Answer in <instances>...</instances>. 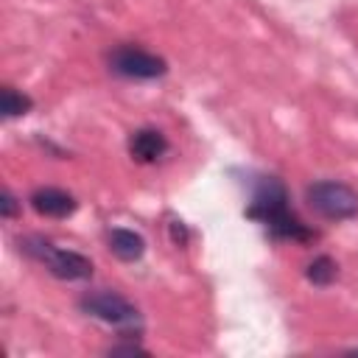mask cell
<instances>
[{
  "instance_id": "cell-10",
  "label": "cell",
  "mask_w": 358,
  "mask_h": 358,
  "mask_svg": "<svg viewBox=\"0 0 358 358\" xmlns=\"http://www.w3.org/2000/svg\"><path fill=\"white\" fill-rule=\"evenodd\" d=\"M336 274H338V266H336L327 255L316 257V260L308 266V271H305V277H308L313 285H330V282L336 280Z\"/></svg>"
},
{
  "instance_id": "cell-4",
  "label": "cell",
  "mask_w": 358,
  "mask_h": 358,
  "mask_svg": "<svg viewBox=\"0 0 358 358\" xmlns=\"http://www.w3.org/2000/svg\"><path fill=\"white\" fill-rule=\"evenodd\" d=\"M305 199L322 218H330V221H347L358 215V193L350 185L336 179H322L308 185Z\"/></svg>"
},
{
  "instance_id": "cell-1",
  "label": "cell",
  "mask_w": 358,
  "mask_h": 358,
  "mask_svg": "<svg viewBox=\"0 0 358 358\" xmlns=\"http://www.w3.org/2000/svg\"><path fill=\"white\" fill-rule=\"evenodd\" d=\"M249 218H257L260 224L268 227V232L274 238H285V241H313V229H308L288 207V190L280 179L274 176H263L260 185L255 187V199L246 210Z\"/></svg>"
},
{
  "instance_id": "cell-11",
  "label": "cell",
  "mask_w": 358,
  "mask_h": 358,
  "mask_svg": "<svg viewBox=\"0 0 358 358\" xmlns=\"http://www.w3.org/2000/svg\"><path fill=\"white\" fill-rule=\"evenodd\" d=\"M17 213H20L17 199L11 196V190H3V199H0V215H3V218H14Z\"/></svg>"
},
{
  "instance_id": "cell-12",
  "label": "cell",
  "mask_w": 358,
  "mask_h": 358,
  "mask_svg": "<svg viewBox=\"0 0 358 358\" xmlns=\"http://www.w3.org/2000/svg\"><path fill=\"white\" fill-rule=\"evenodd\" d=\"M109 352H112V355H148L140 344H117V347H112Z\"/></svg>"
},
{
  "instance_id": "cell-2",
  "label": "cell",
  "mask_w": 358,
  "mask_h": 358,
  "mask_svg": "<svg viewBox=\"0 0 358 358\" xmlns=\"http://www.w3.org/2000/svg\"><path fill=\"white\" fill-rule=\"evenodd\" d=\"M22 252L36 257L42 266H48V271L59 280H90L92 277V260L84 257L81 252H73V249H59L53 246L50 241H42V238H25L20 241Z\"/></svg>"
},
{
  "instance_id": "cell-3",
  "label": "cell",
  "mask_w": 358,
  "mask_h": 358,
  "mask_svg": "<svg viewBox=\"0 0 358 358\" xmlns=\"http://www.w3.org/2000/svg\"><path fill=\"white\" fill-rule=\"evenodd\" d=\"M78 305H81V310L87 316H95V319L117 327L126 338H134L131 330L140 333V313H137V308L126 296H120L117 291H106V288L103 291H90V294H84L78 299Z\"/></svg>"
},
{
  "instance_id": "cell-8",
  "label": "cell",
  "mask_w": 358,
  "mask_h": 358,
  "mask_svg": "<svg viewBox=\"0 0 358 358\" xmlns=\"http://www.w3.org/2000/svg\"><path fill=\"white\" fill-rule=\"evenodd\" d=\"M109 249H112L115 257H120V260H126V263H134V260L143 257L145 241H143V235H137L134 229L117 227V229L109 232Z\"/></svg>"
},
{
  "instance_id": "cell-7",
  "label": "cell",
  "mask_w": 358,
  "mask_h": 358,
  "mask_svg": "<svg viewBox=\"0 0 358 358\" xmlns=\"http://www.w3.org/2000/svg\"><path fill=\"white\" fill-rule=\"evenodd\" d=\"M168 151V137L159 129H137L129 140V154L137 162H157Z\"/></svg>"
},
{
  "instance_id": "cell-5",
  "label": "cell",
  "mask_w": 358,
  "mask_h": 358,
  "mask_svg": "<svg viewBox=\"0 0 358 358\" xmlns=\"http://www.w3.org/2000/svg\"><path fill=\"white\" fill-rule=\"evenodd\" d=\"M109 64L117 76H126V78H140V81H148V78H159L168 73V62L157 53H148L137 45H120L112 50L109 56Z\"/></svg>"
},
{
  "instance_id": "cell-6",
  "label": "cell",
  "mask_w": 358,
  "mask_h": 358,
  "mask_svg": "<svg viewBox=\"0 0 358 358\" xmlns=\"http://www.w3.org/2000/svg\"><path fill=\"white\" fill-rule=\"evenodd\" d=\"M31 207L48 218H67L76 213L78 201L62 187H39L31 193Z\"/></svg>"
},
{
  "instance_id": "cell-9",
  "label": "cell",
  "mask_w": 358,
  "mask_h": 358,
  "mask_svg": "<svg viewBox=\"0 0 358 358\" xmlns=\"http://www.w3.org/2000/svg\"><path fill=\"white\" fill-rule=\"evenodd\" d=\"M31 106H34V101L25 92H17L14 87H3V92H0V109H3L6 117H20V115L31 112Z\"/></svg>"
}]
</instances>
